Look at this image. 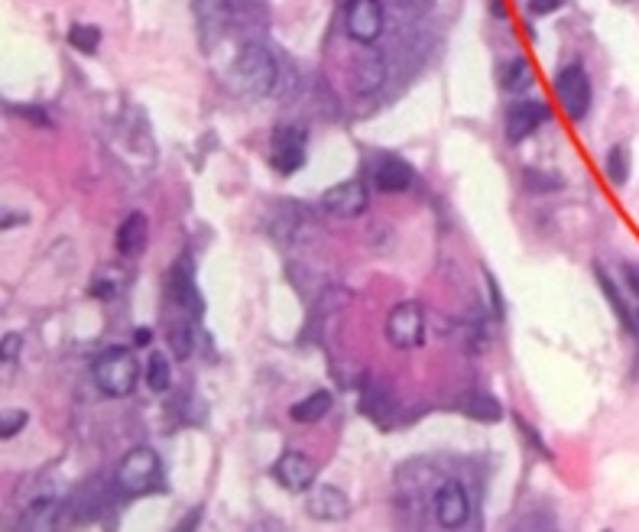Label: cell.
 I'll use <instances>...</instances> for the list:
<instances>
[{"label":"cell","mask_w":639,"mask_h":532,"mask_svg":"<svg viewBox=\"0 0 639 532\" xmlns=\"http://www.w3.org/2000/svg\"><path fill=\"white\" fill-rule=\"evenodd\" d=\"M192 322L195 318L179 315V322L169 324V344L176 357H189L192 354Z\"/></svg>","instance_id":"484cf974"},{"label":"cell","mask_w":639,"mask_h":532,"mask_svg":"<svg viewBox=\"0 0 639 532\" xmlns=\"http://www.w3.org/2000/svg\"><path fill=\"white\" fill-rule=\"evenodd\" d=\"M523 186H526V192H532V195H548V192H562L565 189V182L555 172H539V169H523Z\"/></svg>","instance_id":"d4e9b609"},{"label":"cell","mask_w":639,"mask_h":532,"mask_svg":"<svg viewBox=\"0 0 639 532\" xmlns=\"http://www.w3.org/2000/svg\"><path fill=\"white\" fill-rule=\"evenodd\" d=\"M484 279H487V295H490V312H493V318H503V315H507V302H503L500 283H497V276H493L490 270L484 273Z\"/></svg>","instance_id":"f546056e"},{"label":"cell","mask_w":639,"mask_h":532,"mask_svg":"<svg viewBox=\"0 0 639 532\" xmlns=\"http://www.w3.org/2000/svg\"><path fill=\"white\" fill-rule=\"evenodd\" d=\"M328 409H332V393H328V390H315V393H308L305 400L293 402L289 416L299 425H312V422H322V419L328 416Z\"/></svg>","instance_id":"d6986e66"},{"label":"cell","mask_w":639,"mask_h":532,"mask_svg":"<svg viewBox=\"0 0 639 532\" xmlns=\"http://www.w3.org/2000/svg\"><path fill=\"white\" fill-rule=\"evenodd\" d=\"M361 416H367L373 425L386 429V425L393 422V396L390 390L380 383H367L361 393Z\"/></svg>","instance_id":"e0dca14e"},{"label":"cell","mask_w":639,"mask_h":532,"mask_svg":"<svg viewBox=\"0 0 639 532\" xmlns=\"http://www.w3.org/2000/svg\"><path fill=\"white\" fill-rule=\"evenodd\" d=\"M604 172H607L610 186H626L633 172V156L626 143H616V147L607 150V160H604Z\"/></svg>","instance_id":"7402d4cb"},{"label":"cell","mask_w":639,"mask_h":532,"mask_svg":"<svg viewBox=\"0 0 639 532\" xmlns=\"http://www.w3.org/2000/svg\"><path fill=\"white\" fill-rule=\"evenodd\" d=\"M548 117H552V111H548L546 101H536V98L517 101V104L507 111V121H503L507 140L509 143H523V140L532 137L542 124H548Z\"/></svg>","instance_id":"8fae6325"},{"label":"cell","mask_w":639,"mask_h":532,"mask_svg":"<svg viewBox=\"0 0 639 532\" xmlns=\"http://www.w3.org/2000/svg\"><path fill=\"white\" fill-rule=\"evenodd\" d=\"M386 16L380 0H347L344 4V30L347 36L361 43V46H373L383 36Z\"/></svg>","instance_id":"8992f818"},{"label":"cell","mask_w":639,"mask_h":532,"mask_svg":"<svg viewBox=\"0 0 639 532\" xmlns=\"http://www.w3.org/2000/svg\"><path fill=\"white\" fill-rule=\"evenodd\" d=\"M322 208L334 218H361L370 208V189L363 179H347L322 195Z\"/></svg>","instance_id":"30bf717a"},{"label":"cell","mask_w":639,"mask_h":532,"mask_svg":"<svg viewBox=\"0 0 639 532\" xmlns=\"http://www.w3.org/2000/svg\"><path fill=\"white\" fill-rule=\"evenodd\" d=\"M431 513H435V523L445 526V529H458V526L468 523L470 497L461 480H445V484H439V490L431 497Z\"/></svg>","instance_id":"ba28073f"},{"label":"cell","mask_w":639,"mask_h":532,"mask_svg":"<svg viewBox=\"0 0 639 532\" xmlns=\"http://www.w3.org/2000/svg\"><path fill=\"white\" fill-rule=\"evenodd\" d=\"M147 240H150V218L143 211H131V215L123 218L121 227H117V254L121 256H140L147 250Z\"/></svg>","instance_id":"2e32d148"},{"label":"cell","mask_w":639,"mask_h":532,"mask_svg":"<svg viewBox=\"0 0 639 532\" xmlns=\"http://www.w3.org/2000/svg\"><path fill=\"white\" fill-rule=\"evenodd\" d=\"M517 429H519V432H523V439L529 441V445L536 448V451H539L542 458H546V461H552V458H555V455H552V448H548L546 441L539 439V432H536V429H532V425L526 422L523 416H517Z\"/></svg>","instance_id":"f1b7e54d"},{"label":"cell","mask_w":639,"mask_h":532,"mask_svg":"<svg viewBox=\"0 0 639 532\" xmlns=\"http://www.w3.org/2000/svg\"><path fill=\"white\" fill-rule=\"evenodd\" d=\"M461 412L468 419H478V422H500L503 419L500 400H493L490 393H470L468 400L461 402Z\"/></svg>","instance_id":"44dd1931"},{"label":"cell","mask_w":639,"mask_h":532,"mask_svg":"<svg viewBox=\"0 0 639 532\" xmlns=\"http://www.w3.org/2000/svg\"><path fill=\"white\" fill-rule=\"evenodd\" d=\"M594 279H597V285H601L604 299L610 302V309H614L616 322L624 324V332H626V334H633V309H630V305H626L624 295H620V289H616L614 276H610V273L604 270L601 263H594Z\"/></svg>","instance_id":"ac0fdd59"},{"label":"cell","mask_w":639,"mask_h":532,"mask_svg":"<svg viewBox=\"0 0 639 532\" xmlns=\"http://www.w3.org/2000/svg\"><path fill=\"white\" fill-rule=\"evenodd\" d=\"M305 509L312 519L338 523V519H347V513H351V500H347V494L341 487L322 484V487H312V497H308Z\"/></svg>","instance_id":"4fadbf2b"},{"label":"cell","mask_w":639,"mask_h":532,"mask_svg":"<svg viewBox=\"0 0 639 532\" xmlns=\"http://www.w3.org/2000/svg\"><path fill=\"white\" fill-rule=\"evenodd\" d=\"M10 111L24 117L26 124L39 127V131H49V127H53V117H49L43 108H36V104H20V108H14V104H10Z\"/></svg>","instance_id":"83f0119b"},{"label":"cell","mask_w":639,"mask_h":532,"mask_svg":"<svg viewBox=\"0 0 639 532\" xmlns=\"http://www.w3.org/2000/svg\"><path fill=\"white\" fill-rule=\"evenodd\" d=\"M69 46L82 55H94L101 46V30L94 24H75L69 30Z\"/></svg>","instance_id":"cb8c5ba5"},{"label":"cell","mask_w":639,"mask_h":532,"mask_svg":"<svg viewBox=\"0 0 639 532\" xmlns=\"http://www.w3.org/2000/svg\"><path fill=\"white\" fill-rule=\"evenodd\" d=\"M412 182H416V169L402 156H383L373 169V186L386 195L406 192V189H412Z\"/></svg>","instance_id":"5bb4252c"},{"label":"cell","mask_w":639,"mask_h":532,"mask_svg":"<svg viewBox=\"0 0 639 532\" xmlns=\"http://www.w3.org/2000/svg\"><path fill=\"white\" fill-rule=\"evenodd\" d=\"M26 221H30V218H26V215H7V218H4V224H0V227H4V231H10L14 224H26Z\"/></svg>","instance_id":"d590c367"},{"label":"cell","mask_w":639,"mask_h":532,"mask_svg":"<svg viewBox=\"0 0 639 532\" xmlns=\"http://www.w3.org/2000/svg\"><path fill=\"white\" fill-rule=\"evenodd\" d=\"M620 276H624V285L636 295V302H639V263H633V260L620 263Z\"/></svg>","instance_id":"d6a6232c"},{"label":"cell","mask_w":639,"mask_h":532,"mask_svg":"<svg viewBox=\"0 0 639 532\" xmlns=\"http://www.w3.org/2000/svg\"><path fill=\"white\" fill-rule=\"evenodd\" d=\"M166 299H169V305H176L179 315L201 318L205 302H201L198 285H195V279H192V263L189 260H179L176 266H172L169 279H166Z\"/></svg>","instance_id":"9c48e42d"},{"label":"cell","mask_w":639,"mask_h":532,"mask_svg":"<svg viewBox=\"0 0 639 532\" xmlns=\"http://www.w3.org/2000/svg\"><path fill=\"white\" fill-rule=\"evenodd\" d=\"M20 351H24V334L20 332L4 334V341H0V357H4V363H16Z\"/></svg>","instance_id":"4dcf8cb0"},{"label":"cell","mask_w":639,"mask_h":532,"mask_svg":"<svg viewBox=\"0 0 639 532\" xmlns=\"http://www.w3.org/2000/svg\"><path fill=\"white\" fill-rule=\"evenodd\" d=\"M114 487L123 497H147V494H162L166 490V478H162V458L153 448L140 445L131 448L121 458L114 470Z\"/></svg>","instance_id":"6da1fadb"},{"label":"cell","mask_w":639,"mask_h":532,"mask_svg":"<svg viewBox=\"0 0 639 532\" xmlns=\"http://www.w3.org/2000/svg\"><path fill=\"white\" fill-rule=\"evenodd\" d=\"M26 422H30V412H26V409H7L4 419H0V439L10 441L20 429H26Z\"/></svg>","instance_id":"4316f807"},{"label":"cell","mask_w":639,"mask_h":532,"mask_svg":"<svg viewBox=\"0 0 639 532\" xmlns=\"http://www.w3.org/2000/svg\"><path fill=\"white\" fill-rule=\"evenodd\" d=\"M133 341H137L140 347H147L150 341H153V332H150V328H137V334H133Z\"/></svg>","instance_id":"e575fe53"},{"label":"cell","mask_w":639,"mask_h":532,"mask_svg":"<svg viewBox=\"0 0 639 532\" xmlns=\"http://www.w3.org/2000/svg\"><path fill=\"white\" fill-rule=\"evenodd\" d=\"M532 82H536V75H532V65L526 63L523 55H517V59H509V63L500 65V88L507 94H523Z\"/></svg>","instance_id":"ffe728a7"},{"label":"cell","mask_w":639,"mask_h":532,"mask_svg":"<svg viewBox=\"0 0 639 532\" xmlns=\"http://www.w3.org/2000/svg\"><path fill=\"white\" fill-rule=\"evenodd\" d=\"M143 380H147V386L153 390V393H166V390L172 386L169 357L162 354V351H153V354L147 357V367H143Z\"/></svg>","instance_id":"603a6c76"},{"label":"cell","mask_w":639,"mask_h":532,"mask_svg":"<svg viewBox=\"0 0 639 532\" xmlns=\"http://www.w3.org/2000/svg\"><path fill=\"white\" fill-rule=\"evenodd\" d=\"M383 82H386L383 55L373 53L370 46H363V55L351 65V88H354V94H373Z\"/></svg>","instance_id":"9a60e30c"},{"label":"cell","mask_w":639,"mask_h":532,"mask_svg":"<svg viewBox=\"0 0 639 532\" xmlns=\"http://www.w3.org/2000/svg\"><path fill=\"white\" fill-rule=\"evenodd\" d=\"M88 293H92L94 299H111V295L117 293V285H114V279H111V273H98Z\"/></svg>","instance_id":"1f68e13d"},{"label":"cell","mask_w":639,"mask_h":532,"mask_svg":"<svg viewBox=\"0 0 639 532\" xmlns=\"http://www.w3.org/2000/svg\"><path fill=\"white\" fill-rule=\"evenodd\" d=\"M386 338L400 351H416L425 341V312L419 302H400L386 318Z\"/></svg>","instance_id":"52a82bcc"},{"label":"cell","mask_w":639,"mask_h":532,"mask_svg":"<svg viewBox=\"0 0 639 532\" xmlns=\"http://www.w3.org/2000/svg\"><path fill=\"white\" fill-rule=\"evenodd\" d=\"M231 75L234 85L244 94H250V98H270L273 88H276L279 69L273 53L263 43H247V46H240L237 59H234Z\"/></svg>","instance_id":"3957f363"},{"label":"cell","mask_w":639,"mask_h":532,"mask_svg":"<svg viewBox=\"0 0 639 532\" xmlns=\"http://www.w3.org/2000/svg\"><path fill=\"white\" fill-rule=\"evenodd\" d=\"M315 464H312V458L302 455V451H283V455L276 458V464H273V478L279 480V487H286V490H293V494H305V490H312L315 487Z\"/></svg>","instance_id":"7c38bea8"},{"label":"cell","mask_w":639,"mask_h":532,"mask_svg":"<svg viewBox=\"0 0 639 532\" xmlns=\"http://www.w3.org/2000/svg\"><path fill=\"white\" fill-rule=\"evenodd\" d=\"M565 0H529V14L532 16H546V14H555V10H562Z\"/></svg>","instance_id":"836d02e7"},{"label":"cell","mask_w":639,"mask_h":532,"mask_svg":"<svg viewBox=\"0 0 639 532\" xmlns=\"http://www.w3.org/2000/svg\"><path fill=\"white\" fill-rule=\"evenodd\" d=\"M633 338L639 341V309H633Z\"/></svg>","instance_id":"8d00e7d4"},{"label":"cell","mask_w":639,"mask_h":532,"mask_svg":"<svg viewBox=\"0 0 639 532\" xmlns=\"http://www.w3.org/2000/svg\"><path fill=\"white\" fill-rule=\"evenodd\" d=\"M308 131L302 124H279L270 140V162L279 176H293L305 166Z\"/></svg>","instance_id":"5b68a950"},{"label":"cell","mask_w":639,"mask_h":532,"mask_svg":"<svg viewBox=\"0 0 639 532\" xmlns=\"http://www.w3.org/2000/svg\"><path fill=\"white\" fill-rule=\"evenodd\" d=\"M92 373L101 393L111 396V400H123V396H131L133 390H137L143 367H140V361L133 357L131 347L114 344V347H104V351L94 357Z\"/></svg>","instance_id":"7a4b0ae2"},{"label":"cell","mask_w":639,"mask_h":532,"mask_svg":"<svg viewBox=\"0 0 639 532\" xmlns=\"http://www.w3.org/2000/svg\"><path fill=\"white\" fill-rule=\"evenodd\" d=\"M620 4H630V0H620Z\"/></svg>","instance_id":"74e56055"},{"label":"cell","mask_w":639,"mask_h":532,"mask_svg":"<svg viewBox=\"0 0 639 532\" xmlns=\"http://www.w3.org/2000/svg\"><path fill=\"white\" fill-rule=\"evenodd\" d=\"M555 98H558V104H562L571 121H585V117L591 114L594 88H591V78H587L585 65L571 63L555 75Z\"/></svg>","instance_id":"277c9868"}]
</instances>
